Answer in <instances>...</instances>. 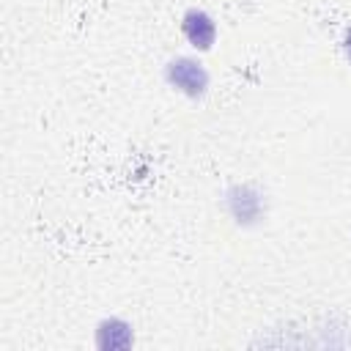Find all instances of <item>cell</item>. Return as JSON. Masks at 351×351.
Listing matches in <instances>:
<instances>
[{
    "label": "cell",
    "instance_id": "1",
    "mask_svg": "<svg viewBox=\"0 0 351 351\" xmlns=\"http://www.w3.org/2000/svg\"><path fill=\"white\" fill-rule=\"evenodd\" d=\"M165 77H167V82L176 88V90H181L184 96H189V99H200V96H206V90H208V71L203 69V63H197V60H192V58H173L167 66H165Z\"/></svg>",
    "mask_w": 351,
    "mask_h": 351
},
{
    "label": "cell",
    "instance_id": "2",
    "mask_svg": "<svg viewBox=\"0 0 351 351\" xmlns=\"http://www.w3.org/2000/svg\"><path fill=\"white\" fill-rule=\"evenodd\" d=\"M228 211H230V217H233L239 225L250 228V225H255V222L263 219V214H266V200H263V195H261L255 186H250V184H236V186L228 189Z\"/></svg>",
    "mask_w": 351,
    "mask_h": 351
},
{
    "label": "cell",
    "instance_id": "3",
    "mask_svg": "<svg viewBox=\"0 0 351 351\" xmlns=\"http://www.w3.org/2000/svg\"><path fill=\"white\" fill-rule=\"evenodd\" d=\"M181 30H184L186 41L197 52H208L214 47V41H217V22L203 8H189L184 14V19H181Z\"/></svg>",
    "mask_w": 351,
    "mask_h": 351
},
{
    "label": "cell",
    "instance_id": "4",
    "mask_svg": "<svg viewBox=\"0 0 351 351\" xmlns=\"http://www.w3.org/2000/svg\"><path fill=\"white\" fill-rule=\"evenodd\" d=\"M134 343V332L123 318H104L96 326V348L99 351H126Z\"/></svg>",
    "mask_w": 351,
    "mask_h": 351
},
{
    "label": "cell",
    "instance_id": "5",
    "mask_svg": "<svg viewBox=\"0 0 351 351\" xmlns=\"http://www.w3.org/2000/svg\"><path fill=\"white\" fill-rule=\"evenodd\" d=\"M343 49H346V58L351 60V27L346 30V38H343Z\"/></svg>",
    "mask_w": 351,
    "mask_h": 351
}]
</instances>
